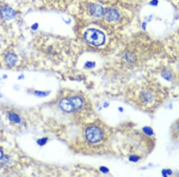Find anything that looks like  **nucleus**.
Here are the masks:
<instances>
[{
    "label": "nucleus",
    "mask_w": 179,
    "mask_h": 177,
    "mask_svg": "<svg viewBox=\"0 0 179 177\" xmlns=\"http://www.w3.org/2000/svg\"><path fill=\"white\" fill-rule=\"evenodd\" d=\"M158 91L152 90L150 88H143L139 94V98L140 101L143 105H152L157 103L158 100L160 96Z\"/></svg>",
    "instance_id": "f03ea898"
},
{
    "label": "nucleus",
    "mask_w": 179,
    "mask_h": 177,
    "mask_svg": "<svg viewBox=\"0 0 179 177\" xmlns=\"http://www.w3.org/2000/svg\"><path fill=\"white\" fill-rule=\"evenodd\" d=\"M75 109H80L83 106V101L81 98L78 96L72 97L71 99Z\"/></svg>",
    "instance_id": "1a4fd4ad"
},
{
    "label": "nucleus",
    "mask_w": 179,
    "mask_h": 177,
    "mask_svg": "<svg viewBox=\"0 0 179 177\" xmlns=\"http://www.w3.org/2000/svg\"><path fill=\"white\" fill-rule=\"evenodd\" d=\"M0 15L4 20H10L15 17L16 13L11 7L5 6L1 9Z\"/></svg>",
    "instance_id": "20e7f679"
},
{
    "label": "nucleus",
    "mask_w": 179,
    "mask_h": 177,
    "mask_svg": "<svg viewBox=\"0 0 179 177\" xmlns=\"http://www.w3.org/2000/svg\"><path fill=\"white\" fill-rule=\"evenodd\" d=\"M100 171L102 172H104V173H107L108 171H109V169L106 168V167H104V166H102L100 168Z\"/></svg>",
    "instance_id": "4468645a"
},
{
    "label": "nucleus",
    "mask_w": 179,
    "mask_h": 177,
    "mask_svg": "<svg viewBox=\"0 0 179 177\" xmlns=\"http://www.w3.org/2000/svg\"><path fill=\"white\" fill-rule=\"evenodd\" d=\"M104 15L108 20L111 22H115L118 20L119 17V13L117 12V10L112 9H108L107 10H106L105 12Z\"/></svg>",
    "instance_id": "423d86ee"
},
{
    "label": "nucleus",
    "mask_w": 179,
    "mask_h": 177,
    "mask_svg": "<svg viewBox=\"0 0 179 177\" xmlns=\"http://www.w3.org/2000/svg\"><path fill=\"white\" fill-rule=\"evenodd\" d=\"M47 139L46 138H44L42 139H40L38 140V143L40 145H44L46 144Z\"/></svg>",
    "instance_id": "f8f14e48"
},
{
    "label": "nucleus",
    "mask_w": 179,
    "mask_h": 177,
    "mask_svg": "<svg viewBox=\"0 0 179 177\" xmlns=\"http://www.w3.org/2000/svg\"><path fill=\"white\" fill-rule=\"evenodd\" d=\"M172 136L174 138H177L179 137V119L173 126Z\"/></svg>",
    "instance_id": "9d476101"
},
{
    "label": "nucleus",
    "mask_w": 179,
    "mask_h": 177,
    "mask_svg": "<svg viewBox=\"0 0 179 177\" xmlns=\"http://www.w3.org/2000/svg\"><path fill=\"white\" fill-rule=\"evenodd\" d=\"M38 23H35L32 26V29L33 30H36L38 28Z\"/></svg>",
    "instance_id": "f3484780"
},
{
    "label": "nucleus",
    "mask_w": 179,
    "mask_h": 177,
    "mask_svg": "<svg viewBox=\"0 0 179 177\" xmlns=\"http://www.w3.org/2000/svg\"><path fill=\"white\" fill-rule=\"evenodd\" d=\"M17 62V57L15 54L9 53L5 56V62L9 66H14Z\"/></svg>",
    "instance_id": "6e6552de"
},
{
    "label": "nucleus",
    "mask_w": 179,
    "mask_h": 177,
    "mask_svg": "<svg viewBox=\"0 0 179 177\" xmlns=\"http://www.w3.org/2000/svg\"><path fill=\"white\" fill-rule=\"evenodd\" d=\"M35 94L38 96H45L46 95V93H43V92H40V91H36L35 92Z\"/></svg>",
    "instance_id": "dca6fc26"
},
{
    "label": "nucleus",
    "mask_w": 179,
    "mask_h": 177,
    "mask_svg": "<svg viewBox=\"0 0 179 177\" xmlns=\"http://www.w3.org/2000/svg\"><path fill=\"white\" fill-rule=\"evenodd\" d=\"M2 156H3V153H2V150L0 149V160L2 159Z\"/></svg>",
    "instance_id": "a211bd4d"
},
{
    "label": "nucleus",
    "mask_w": 179,
    "mask_h": 177,
    "mask_svg": "<svg viewBox=\"0 0 179 177\" xmlns=\"http://www.w3.org/2000/svg\"><path fill=\"white\" fill-rule=\"evenodd\" d=\"M144 131L146 133H147L148 134H151L152 133V131L150 128H144Z\"/></svg>",
    "instance_id": "2eb2a0df"
},
{
    "label": "nucleus",
    "mask_w": 179,
    "mask_h": 177,
    "mask_svg": "<svg viewBox=\"0 0 179 177\" xmlns=\"http://www.w3.org/2000/svg\"><path fill=\"white\" fill-rule=\"evenodd\" d=\"M9 117L11 121L15 122V123H19L20 121L19 116L18 115H17L16 114L13 113H10L9 116Z\"/></svg>",
    "instance_id": "9b49d317"
},
{
    "label": "nucleus",
    "mask_w": 179,
    "mask_h": 177,
    "mask_svg": "<svg viewBox=\"0 0 179 177\" xmlns=\"http://www.w3.org/2000/svg\"><path fill=\"white\" fill-rule=\"evenodd\" d=\"M60 107L62 111L66 112H71L75 108L71 100L63 99L60 102Z\"/></svg>",
    "instance_id": "39448f33"
},
{
    "label": "nucleus",
    "mask_w": 179,
    "mask_h": 177,
    "mask_svg": "<svg viewBox=\"0 0 179 177\" xmlns=\"http://www.w3.org/2000/svg\"><path fill=\"white\" fill-rule=\"evenodd\" d=\"M90 12L92 15L95 17H100L105 13L103 7L98 4H93L90 7Z\"/></svg>",
    "instance_id": "0eeeda50"
},
{
    "label": "nucleus",
    "mask_w": 179,
    "mask_h": 177,
    "mask_svg": "<svg viewBox=\"0 0 179 177\" xmlns=\"http://www.w3.org/2000/svg\"><path fill=\"white\" fill-rule=\"evenodd\" d=\"M87 140L92 143H96L100 141L103 138V133L100 129L95 127H91L87 129L85 131Z\"/></svg>",
    "instance_id": "7ed1b4c3"
},
{
    "label": "nucleus",
    "mask_w": 179,
    "mask_h": 177,
    "mask_svg": "<svg viewBox=\"0 0 179 177\" xmlns=\"http://www.w3.org/2000/svg\"><path fill=\"white\" fill-rule=\"evenodd\" d=\"M85 66L88 67H93L95 66V63L91 62H88L85 64Z\"/></svg>",
    "instance_id": "ddd939ff"
},
{
    "label": "nucleus",
    "mask_w": 179,
    "mask_h": 177,
    "mask_svg": "<svg viewBox=\"0 0 179 177\" xmlns=\"http://www.w3.org/2000/svg\"><path fill=\"white\" fill-rule=\"evenodd\" d=\"M84 38L87 42L95 46H101L105 42V35L96 29H89L84 33Z\"/></svg>",
    "instance_id": "f257e3e1"
}]
</instances>
